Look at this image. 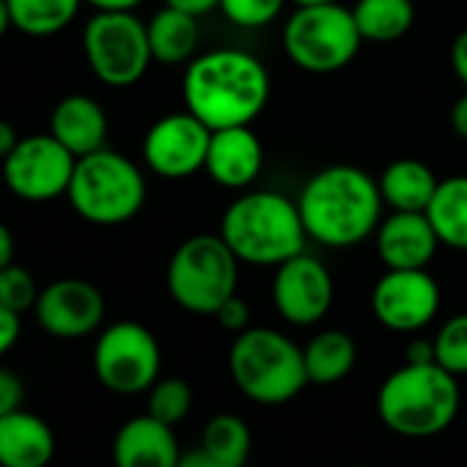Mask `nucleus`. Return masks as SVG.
<instances>
[{
	"label": "nucleus",
	"mask_w": 467,
	"mask_h": 467,
	"mask_svg": "<svg viewBox=\"0 0 467 467\" xmlns=\"http://www.w3.org/2000/svg\"><path fill=\"white\" fill-rule=\"evenodd\" d=\"M267 67L237 47H217L195 56L182 80L184 110L209 130L254 124L270 102Z\"/></svg>",
	"instance_id": "f257e3e1"
},
{
	"label": "nucleus",
	"mask_w": 467,
	"mask_h": 467,
	"mask_svg": "<svg viewBox=\"0 0 467 467\" xmlns=\"http://www.w3.org/2000/svg\"><path fill=\"white\" fill-rule=\"evenodd\" d=\"M382 203L377 179L355 165H330L314 173L297 198L308 240L338 251L377 234Z\"/></svg>",
	"instance_id": "f03ea898"
},
{
	"label": "nucleus",
	"mask_w": 467,
	"mask_h": 467,
	"mask_svg": "<svg viewBox=\"0 0 467 467\" xmlns=\"http://www.w3.org/2000/svg\"><path fill=\"white\" fill-rule=\"evenodd\" d=\"M220 237L240 262L278 267L306 251L308 234L295 201L273 190H256L225 209Z\"/></svg>",
	"instance_id": "7ed1b4c3"
},
{
	"label": "nucleus",
	"mask_w": 467,
	"mask_h": 467,
	"mask_svg": "<svg viewBox=\"0 0 467 467\" xmlns=\"http://www.w3.org/2000/svg\"><path fill=\"white\" fill-rule=\"evenodd\" d=\"M459 401V382L440 363H407L379 385L377 412L393 434L426 440L453 423Z\"/></svg>",
	"instance_id": "20e7f679"
},
{
	"label": "nucleus",
	"mask_w": 467,
	"mask_h": 467,
	"mask_svg": "<svg viewBox=\"0 0 467 467\" xmlns=\"http://www.w3.org/2000/svg\"><path fill=\"white\" fill-rule=\"evenodd\" d=\"M228 368L240 393L256 404H286L308 385L303 349L270 327L237 333L228 352Z\"/></svg>",
	"instance_id": "39448f33"
},
{
	"label": "nucleus",
	"mask_w": 467,
	"mask_h": 467,
	"mask_svg": "<svg viewBox=\"0 0 467 467\" xmlns=\"http://www.w3.org/2000/svg\"><path fill=\"white\" fill-rule=\"evenodd\" d=\"M67 198L86 223L121 225L143 209L146 179L130 157L99 149L78 157Z\"/></svg>",
	"instance_id": "423d86ee"
},
{
	"label": "nucleus",
	"mask_w": 467,
	"mask_h": 467,
	"mask_svg": "<svg viewBox=\"0 0 467 467\" xmlns=\"http://www.w3.org/2000/svg\"><path fill=\"white\" fill-rule=\"evenodd\" d=\"M240 259L225 245L220 234H195L184 240L165 273L168 295L173 303L198 317H214V311L237 295Z\"/></svg>",
	"instance_id": "0eeeda50"
},
{
	"label": "nucleus",
	"mask_w": 467,
	"mask_h": 467,
	"mask_svg": "<svg viewBox=\"0 0 467 467\" xmlns=\"http://www.w3.org/2000/svg\"><path fill=\"white\" fill-rule=\"evenodd\" d=\"M363 45L352 9L338 0L297 6L284 28V50L295 67L311 75H333L349 67Z\"/></svg>",
	"instance_id": "6e6552de"
},
{
	"label": "nucleus",
	"mask_w": 467,
	"mask_h": 467,
	"mask_svg": "<svg viewBox=\"0 0 467 467\" xmlns=\"http://www.w3.org/2000/svg\"><path fill=\"white\" fill-rule=\"evenodd\" d=\"M83 50L91 75L110 88L135 86L154 61L146 23L132 12H97L83 28Z\"/></svg>",
	"instance_id": "1a4fd4ad"
},
{
	"label": "nucleus",
	"mask_w": 467,
	"mask_h": 467,
	"mask_svg": "<svg viewBox=\"0 0 467 467\" xmlns=\"http://www.w3.org/2000/svg\"><path fill=\"white\" fill-rule=\"evenodd\" d=\"M160 344L140 322H113L94 344V374L110 393H146L160 379Z\"/></svg>",
	"instance_id": "9d476101"
},
{
	"label": "nucleus",
	"mask_w": 467,
	"mask_h": 467,
	"mask_svg": "<svg viewBox=\"0 0 467 467\" xmlns=\"http://www.w3.org/2000/svg\"><path fill=\"white\" fill-rule=\"evenodd\" d=\"M78 157L50 132L20 138L15 151L0 165L4 184L23 201L45 203L67 195Z\"/></svg>",
	"instance_id": "9b49d317"
},
{
	"label": "nucleus",
	"mask_w": 467,
	"mask_h": 467,
	"mask_svg": "<svg viewBox=\"0 0 467 467\" xmlns=\"http://www.w3.org/2000/svg\"><path fill=\"white\" fill-rule=\"evenodd\" d=\"M212 130L190 110L157 119L143 138V160L162 179H187L206 165Z\"/></svg>",
	"instance_id": "f8f14e48"
},
{
	"label": "nucleus",
	"mask_w": 467,
	"mask_h": 467,
	"mask_svg": "<svg viewBox=\"0 0 467 467\" xmlns=\"http://www.w3.org/2000/svg\"><path fill=\"white\" fill-rule=\"evenodd\" d=\"M371 311L393 333H415L440 311V286L426 270H388L371 292Z\"/></svg>",
	"instance_id": "ddd939ff"
},
{
	"label": "nucleus",
	"mask_w": 467,
	"mask_h": 467,
	"mask_svg": "<svg viewBox=\"0 0 467 467\" xmlns=\"http://www.w3.org/2000/svg\"><path fill=\"white\" fill-rule=\"evenodd\" d=\"M273 303L278 314L297 327L317 325L333 306V275L311 254H297L278 265L273 278Z\"/></svg>",
	"instance_id": "4468645a"
},
{
	"label": "nucleus",
	"mask_w": 467,
	"mask_h": 467,
	"mask_svg": "<svg viewBox=\"0 0 467 467\" xmlns=\"http://www.w3.org/2000/svg\"><path fill=\"white\" fill-rule=\"evenodd\" d=\"M39 327L61 341H75L97 333L105 322L102 292L83 278H61L39 292L34 306Z\"/></svg>",
	"instance_id": "2eb2a0df"
},
{
	"label": "nucleus",
	"mask_w": 467,
	"mask_h": 467,
	"mask_svg": "<svg viewBox=\"0 0 467 467\" xmlns=\"http://www.w3.org/2000/svg\"><path fill=\"white\" fill-rule=\"evenodd\" d=\"M265 168V146L251 124L212 130L206 165L209 179L225 190L251 187Z\"/></svg>",
	"instance_id": "dca6fc26"
},
{
	"label": "nucleus",
	"mask_w": 467,
	"mask_h": 467,
	"mask_svg": "<svg viewBox=\"0 0 467 467\" xmlns=\"http://www.w3.org/2000/svg\"><path fill=\"white\" fill-rule=\"evenodd\" d=\"M437 245L426 212H393L377 228V254L388 270H426Z\"/></svg>",
	"instance_id": "f3484780"
},
{
	"label": "nucleus",
	"mask_w": 467,
	"mask_h": 467,
	"mask_svg": "<svg viewBox=\"0 0 467 467\" xmlns=\"http://www.w3.org/2000/svg\"><path fill=\"white\" fill-rule=\"evenodd\" d=\"M182 451L173 426L154 415H135L113 437V467H179Z\"/></svg>",
	"instance_id": "a211bd4d"
},
{
	"label": "nucleus",
	"mask_w": 467,
	"mask_h": 467,
	"mask_svg": "<svg viewBox=\"0 0 467 467\" xmlns=\"http://www.w3.org/2000/svg\"><path fill=\"white\" fill-rule=\"evenodd\" d=\"M56 456V431L45 418L15 410L0 418V467H47Z\"/></svg>",
	"instance_id": "6ab92c4d"
},
{
	"label": "nucleus",
	"mask_w": 467,
	"mask_h": 467,
	"mask_svg": "<svg viewBox=\"0 0 467 467\" xmlns=\"http://www.w3.org/2000/svg\"><path fill=\"white\" fill-rule=\"evenodd\" d=\"M47 132L58 143H64L75 157H86L91 151L105 149L108 113L97 99L86 94H69L53 108Z\"/></svg>",
	"instance_id": "aec40b11"
},
{
	"label": "nucleus",
	"mask_w": 467,
	"mask_h": 467,
	"mask_svg": "<svg viewBox=\"0 0 467 467\" xmlns=\"http://www.w3.org/2000/svg\"><path fill=\"white\" fill-rule=\"evenodd\" d=\"M377 184L382 201L393 212H426L437 192L440 179L431 173L426 162L415 157H399L382 171Z\"/></svg>",
	"instance_id": "412c9836"
},
{
	"label": "nucleus",
	"mask_w": 467,
	"mask_h": 467,
	"mask_svg": "<svg viewBox=\"0 0 467 467\" xmlns=\"http://www.w3.org/2000/svg\"><path fill=\"white\" fill-rule=\"evenodd\" d=\"M146 34H149L151 58L168 67L190 64L201 45L198 17L173 6H162L146 23Z\"/></svg>",
	"instance_id": "4be33fe9"
},
{
	"label": "nucleus",
	"mask_w": 467,
	"mask_h": 467,
	"mask_svg": "<svg viewBox=\"0 0 467 467\" xmlns=\"http://www.w3.org/2000/svg\"><path fill=\"white\" fill-rule=\"evenodd\" d=\"M303 358H306L308 382L336 385L344 377H349V371L355 368L358 344L344 330H322L303 347Z\"/></svg>",
	"instance_id": "5701e85b"
},
{
	"label": "nucleus",
	"mask_w": 467,
	"mask_h": 467,
	"mask_svg": "<svg viewBox=\"0 0 467 467\" xmlns=\"http://www.w3.org/2000/svg\"><path fill=\"white\" fill-rule=\"evenodd\" d=\"M426 217L434 225L440 245L467 251V176H448L437 184Z\"/></svg>",
	"instance_id": "b1692460"
},
{
	"label": "nucleus",
	"mask_w": 467,
	"mask_h": 467,
	"mask_svg": "<svg viewBox=\"0 0 467 467\" xmlns=\"http://www.w3.org/2000/svg\"><path fill=\"white\" fill-rule=\"evenodd\" d=\"M12 26L34 39H47L67 31L86 0H6Z\"/></svg>",
	"instance_id": "393cba45"
},
{
	"label": "nucleus",
	"mask_w": 467,
	"mask_h": 467,
	"mask_svg": "<svg viewBox=\"0 0 467 467\" xmlns=\"http://www.w3.org/2000/svg\"><path fill=\"white\" fill-rule=\"evenodd\" d=\"M352 15L363 42H396L415 23L412 0H358Z\"/></svg>",
	"instance_id": "a878e982"
},
{
	"label": "nucleus",
	"mask_w": 467,
	"mask_h": 467,
	"mask_svg": "<svg viewBox=\"0 0 467 467\" xmlns=\"http://www.w3.org/2000/svg\"><path fill=\"white\" fill-rule=\"evenodd\" d=\"M251 426L231 412H220L214 418H209V423L203 426V437H201V448L206 453H212L214 459H220L223 464L231 467H245L248 456H251Z\"/></svg>",
	"instance_id": "bb28decb"
},
{
	"label": "nucleus",
	"mask_w": 467,
	"mask_h": 467,
	"mask_svg": "<svg viewBox=\"0 0 467 467\" xmlns=\"http://www.w3.org/2000/svg\"><path fill=\"white\" fill-rule=\"evenodd\" d=\"M192 410V388L179 379V377H168V379H157L149 388V415H154L157 420L176 426L182 423Z\"/></svg>",
	"instance_id": "cd10ccee"
},
{
	"label": "nucleus",
	"mask_w": 467,
	"mask_h": 467,
	"mask_svg": "<svg viewBox=\"0 0 467 467\" xmlns=\"http://www.w3.org/2000/svg\"><path fill=\"white\" fill-rule=\"evenodd\" d=\"M434 341V360L453 377L467 374V314H456L442 322Z\"/></svg>",
	"instance_id": "c85d7f7f"
},
{
	"label": "nucleus",
	"mask_w": 467,
	"mask_h": 467,
	"mask_svg": "<svg viewBox=\"0 0 467 467\" xmlns=\"http://www.w3.org/2000/svg\"><path fill=\"white\" fill-rule=\"evenodd\" d=\"M39 292L42 289L36 286V278L26 267L12 262L0 270V303H4L6 308H12L17 314L34 311Z\"/></svg>",
	"instance_id": "c756f323"
},
{
	"label": "nucleus",
	"mask_w": 467,
	"mask_h": 467,
	"mask_svg": "<svg viewBox=\"0 0 467 467\" xmlns=\"http://www.w3.org/2000/svg\"><path fill=\"white\" fill-rule=\"evenodd\" d=\"M286 0H220V12L240 28H265L284 12Z\"/></svg>",
	"instance_id": "7c9ffc66"
},
{
	"label": "nucleus",
	"mask_w": 467,
	"mask_h": 467,
	"mask_svg": "<svg viewBox=\"0 0 467 467\" xmlns=\"http://www.w3.org/2000/svg\"><path fill=\"white\" fill-rule=\"evenodd\" d=\"M214 319H217V325H220L223 330L243 333V330H248V325H251V308H248L245 300H240L237 295H234V297H228V300L214 311Z\"/></svg>",
	"instance_id": "2f4dec72"
},
{
	"label": "nucleus",
	"mask_w": 467,
	"mask_h": 467,
	"mask_svg": "<svg viewBox=\"0 0 467 467\" xmlns=\"http://www.w3.org/2000/svg\"><path fill=\"white\" fill-rule=\"evenodd\" d=\"M26 401V382L12 368L0 366V418L20 410Z\"/></svg>",
	"instance_id": "473e14b6"
},
{
	"label": "nucleus",
	"mask_w": 467,
	"mask_h": 467,
	"mask_svg": "<svg viewBox=\"0 0 467 467\" xmlns=\"http://www.w3.org/2000/svg\"><path fill=\"white\" fill-rule=\"evenodd\" d=\"M23 314L6 308L4 303H0V358L9 355L17 341H20V333H23V322H20Z\"/></svg>",
	"instance_id": "72a5a7b5"
},
{
	"label": "nucleus",
	"mask_w": 467,
	"mask_h": 467,
	"mask_svg": "<svg viewBox=\"0 0 467 467\" xmlns=\"http://www.w3.org/2000/svg\"><path fill=\"white\" fill-rule=\"evenodd\" d=\"M451 67H453V75L467 86V28L453 39V47H451Z\"/></svg>",
	"instance_id": "f704fd0d"
},
{
	"label": "nucleus",
	"mask_w": 467,
	"mask_h": 467,
	"mask_svg": "<svg viewBox=\"0 0 467 467\" xmlns=\"http://www.w3.org/2000/svg\"><path fill=\"white\" fill-rule=\"evenodd\" d=\"M179 467H231V464H223L220 459H214V456L206 453L203 448H195V451H184V453H182Z\"/></svg>",
	"instance_id": "c9c22d12"
},
{
	"label": "nucleus",
	"mask_w": 467,
	"mask_h": 467,
	"mask_svg": "<svg viewBox=\"0 0 467 467\" xmlns=\"http://www.w3.org/2000/svg\"><path fill=\"white\" fill-rule=\"evenodd\" d=\"M165 6H173V9H182V12H190L195 17L201 15H209L212 9L220 6V0H162Z\"/></svg>",
	"instance_id": "e433bc0d"
},
{
	"label": "nucleus",
	"mask_w": 467,
	"mask_h": 467,
	"mask_svg": "<svg viewBox=\"0 0 467 467\" xmlns=\"http://www.w3.org/2000/svg\"><path fill=\"white\" fill-rule=\"evenodd\" d=\"M12 262H15V234L4 220H0V270Z\"/></svg>",
	"instance_id": "4c0bfd02"
},
{
	"label": "nucleus",
	"mask_w": 467,
	"mask_h": 467,
	"mask_svg": "<svg viewBox=\"0 0 467 467\" xmlns=\"http://www.w3.org/2000/svg\"><path fill=\"white\" fill-rule=\"evenodd\" d=\"M17 143H20L17 130H15L9 121L0 119V162H4V160L15 151V146H17Z\"/></svg>",
	"instance_id": "58836bf2"
},
{
	"label": "nucleus",
	"mask_w": 467,
	"mask_h": 467,
	"mask_svg": "<svg viewBox=\"0 0 467 467\" xmlns=\"http://www.w3.org/2000/svg\"><path fill=\"white\" fill-rule=\"evenodd\" d=\"M407 363H437L434 360V341H412L407 349Z\"/></svg>",
	"instance_id": "ea45409f"
},
{
	"label": "nucleus",
	"mask_w": 467,
	"mask_h": 467,
	"mask_svg": "<svg viewBox=\"0 0 467 467\" xmlns=\"http://www.w3.org/2000/svg\"><path fill=\"white\" fill-rule=\"evenodd\" d=\"M451 124H453V132H456L462 140H467V94H462V97L456 99V105H453V110H451Z\"/></svg>",
	"instance_id": "a19ab883"
},
{
	"label": "nucleus",
	"mask_w": 467,
	"mask_h": 467,
	"mask_svg": "<svg viewBox=\"0 0 467 467\" xmlns=\"http://www.w3.org/2000/svg\"><path fill=\"white\" fill-rule=\"evenodd\" d=\"M86 4L97 12H135V6H140L143 0H86Z\"/></svg>",
	"instance_id": "79ce46f5"
},
{
	"label": "nucleus",
	"mask_w": 467,
	"mask_h": 467,
	"mask_svg": "<svg viewBox=\"0 0 467 467\" xmlns=\"http://www.w3.org/2000/svg\"><path fill=\"white\" fill-rule=\"evenodd\" d=\"M9 28H15V26H12V12H9V4H6V0H0V39L6 36Z\"/></svg>",
	"instance_id": "37998d69"
},
{
	"label": "nucleus",
	"mask_w": 467,
	"mask_h": 467,
	"mask_svg": "<svg viewBox=\"0 0 467 467\" xmlns=\"http://www.w3.org/2000/svg\"><path fill=\"white\" fill-rule=\"evenodd\" d=\"M295 6H317V4H333V0H292Z\"/></svg>",
	"instance_id": "c03bdc74"
},
{
	"label": "nucleus",
	"mask_w": 467,
	"mask_h": 467,
	"mask_svg": "<svg viewBox=\"0 0 467 467\" xmlns=\"http://www.w3.org/2000/svg\"><path fill=\"white\" fill-rule=\"evenodd\" d=\"M355 467H368V464H355Z\"/></svg>",
	"instance_id": "a18cd8bd"
}]
</instances>
